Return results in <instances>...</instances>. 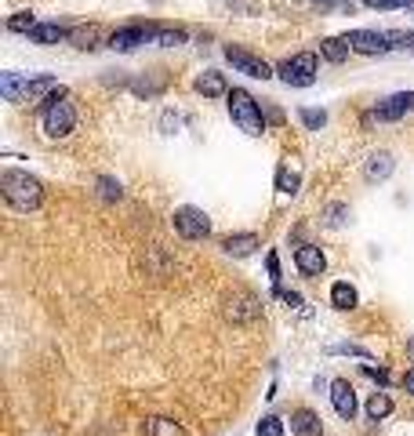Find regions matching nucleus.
Listing matches in <instances>:
<instances>
[{
  "label": "nucleus",
  "mask_w": 414,
  "mask_h": 436,
  "mask_svg": "<svg viewBox=\"0 0 414 436\" xmlns=\"http://www.w3.org/2000/svg\"><path fill=\"white\" fill-rule=\"evenodd\" d=\"M0 193L15 211H37L44 200V185L26 171H4L0 175Z\"/></svg>",
  "instance_id": "1"
},
{
  "label": "nucleus",
  "mask_w": 414,
  "mask_h": 436,
  "mask_svg": "<svg viewBox=\"0 0 414 436\" xmlns=\"http://www.w3.org/2000/svg\"><path fill=\"white\" fill-rule=\"evenodd\" d=\"M40 124H44V135H48V138H66V135L77 128V109H73V102H70V91H66V87H58L55 95L44 102Z\"/></svg>",
  "instance_id": "2"
},
{
  "label": "nucleus",
  "mask_w": 414,
  "mask_h": 436,
  "mask_svg": "<svg viewBox=\"0 0 414 436\" xmlns=\"http://www.w3.org/2000/svg\"><path fill=\"white\" fill-rule=\"evenodd\" d=\"M226 109H229V120L236 124V128L251 138H258L266 131V116L258 109V102H254L244 87H233L229 95H226Z\"/></svg>",
  "instance_id": "3"
},
{
  "label": "nucleus",
  "mask_w": 414,
  "mask_h": 436,
  "mask_svg": "<svg viewBox=\"0 0 414 436\" xmlns=\"http://www.w3.org/2000/svg\"><path fill=\"white\" fill-rule=\"evenodd\" d=\"M276 77L288 84V87H312L316 84V55L302 51L295 58H283L276 66Z\"/></svg>",
  "instance_id": "4"
},
{
  "label": "nucleus",
  "mask_w": 414,
  "mask_h": 436,
  "mask_svg": "<svg viewBox=\"0 0 414 436\" xmlns=\"http://www.w3.org/2000/svg\"><path fill=\"white\" fill-rule=\"evenodd\" d=\"M171 222H175V233L182 240H207L211 236V218L200 207H178Z\"/></svg>",
  "instance_id": "5"
},
{
  "label": "nucleus",
  "mask_w": 414,
  "mask_h": 436,
  "mask_svg": "<svg viewBox=\"0 0 414 436\" xmlns=\"http://www.w3.org/2000/svg\"><path fill=\"white\" fill-rule=\"evenodd\" d=\"M226 62H229L233 70H240L244 77H254V80H269V77H276V70L269 66L266 58L251 55V51H240V48H233V44H226Z\"/></svg>",
  "instance_id": "6"
},
{
  "label": "nucleus",
  "mask_w": 414,
  "mask_h": 436,
  "mask_svg": "<svg viewBox=\"0 0 414 436\" xmlns=\"http://www.w3.org/2000/svg\"><path fill=\"white\" fill-rule=\"evenodd\" d=\"M349 48H353L356 55H386L393 51L389 44V33H378V29H353V33H345Z\"/></svg>",
  "instance_id": "7"
},
{
  "label": "nucleus",
  "mask_w": 414,
  "mask_h": 436,
  "mask_svg": "<svg viewBox=\"0 0 414 436\" xmlns=\"http://www.w3.org/2000/svg\"><path fill=\"white\" fill-rule=\"evenodd\" d=\"M331 403H334V415H338L342 422H353L356 411H360L353 382H349V378H334V382H331Z\"/></svg>",
  "instance_id": "8"
},
{
  "label": "nucleus",
  "mask_w": 414,
  "mask_h": 436,
  "mask_svg": "<svg viewBox=\"0 0 414 436\" xmlns=\"http://www.w3.org/2000/svg\"><path fill=\"white\" fill-rule=\"evenodd\" d=\"M258 313H262L258 298L247 295V291H240V295H233V298L226 302V317H229L233 324H251V320H258Z\"/></svg>",
  "instance_id": "9"
},
{
  "label": "nucleus",
  "mask_w": 414,
  "mask_h": 436,
  "mask_svg": "<svg viewBox=\"0 0 414 436\" xmlns=\"http://www.w3.org/2000/svg\"><path fill=\"white\" fill-rule=\"evenodd\" d=\"M153 33H156V26H127V29H116L109 37V48L113 51H135L138 44L153 40Z\"/></svg>",
  "instance_id": "10"
},
{
  "label": "nucleus",
  "mask_w": 414,
  "mask_h": 436,
  "mask_svg": "<svg viewBox=\"0 0 414 436\" xmlns=\"http://www.w3.org/2000/svg\"><path fill=\"white\" fill-rule=\"evenodd\" d=\"M295 266H298L302 276H320L327 269V258H324V251L316 244H302L295 251Z\"/></svg>",
  "instance_id": "11"
},
{
  "label": "nucleus",
  "mask_w": 414,
  "mask_h": 436,
  "mask_svg": "<svg viewBox=\"0 0 414 436\" xmlns=\"http://www.w3.org/2000/svg\"><path fill=\"white\" fill-rule=\"evenodd\" d=\"M407 109H414V91H400V95L386 99L381 106H374V113L367 120H400Z\"/></svg>",
  "instance_id": "12"
},
{
  "label": "nucleus",
  "mask_w": 414,
  "mask_h": 436,
  "mask_svg": "<svg viewBox=\"0 0 414 436\" xmlns=\"http://www.w3.org/2000/svg\"><path fill=\"white\" fill-rule=\"evenodd\" d=\"M254 247H262L258 233H233V236L222 240V251L233 255V258H247V255L254 251Z\"/></svg>",
  "instance_id": "13"
},
{
  "label": "nucleus",
  "mask_w": 414,
  "mask_h": 436,
  "mask_svg": "<svg viewBox=\"0 0 414 436\" xmlns=\"http://www.w3.org/2000/svg\"><path fill=\"white\" fill-rule=\"evenodd\" d=\"M291 432L295 436H324V422H320V415H316V411L298 408L291 415Z\"/></svg>",
  "instance_id": "14"
},
{
  "label": "nucleus",
  "mask_w": 414,
  "mask_h": 436,
  "mask_svg": "<svg viewBox=\"0 0 414 436\" xmlns=\"http://www.w3.org/2000/svg\"><path fill=\"white\" fill-rule=\"evenodd\" d=\"M393 153H386V149H378V153H371L367 157V168H364V175H367V182H386L389 175H393Z\"/></svg>",
  "instance_id": "15"
},
{
  "label": "nucleus",
  "mask_w": 414,
  "mask_h": 436,
  "mask_svg": "<svg viewBox=\"0 0 414 436\" xmlns=\"http://www.w3.org/2000/svg\"><path fill=\"white\" fill-rule=\"evenodd\" d=\"M197 91L204 99H226L229 95V87H226V77H222L218 70H204L197 77Z\"/></svg>",
  "instance_id": "16"
},
{
  "label": "nucleus",
  "mask_w": 414,
  "mask_h": 436,
  "mask_svg": "<svg viewBox=\"0 0 414 436\" xmlns=\"http://www.w3.org/2000/svg\"><path fill=\"white\" fill-rule=\"evenodd\" d=\"M66 37H70V29H62L58 22H37L33 33H29V40H33V44H44V48H51V44H58V40H66Z\"/></svg>",
  "instance_id": "17"
},
{
  "label": "nucleus",
  "mask_w": 414,
  "mask_h": 436,
  "mask_svg": "<svg viewBox=\"0 0 414 436\" xmlns=\"http://www.w3.org/2000/svg\"><path fill=\"white\" fill-rule=\"evenodd\" d=\"M26 91H29V77H18V73L0 77V95L8 102H26Z\"/></svg>",
  "instance_id": "18"
},
{
  "label": "nucleus",
  "mask_w": 414,
  "mask_h": 436,
  "mask_svg": "<svg viewBox=\"0 0 414 436\" xmlns=\"http://www.w3.org/2000/svg\"><path fill=\"white\" fill-rule=\"evenodd\" d=\"M99 37H102L99 26H73L66 40H70L73 48H80V51H94V48H99Z\"/></svg>",
  "instance_id": "19"
},
{
  "label": "nucleus",
  "mask_w": 414,
  "mask_h": 436,
  "mask_svg": "<svg viewBox=\"0 0 414 436\" xmlns=\"http://www.w3.org/2000/svg\"><path fill=\"white\" fill-rule=\"evenodd\" d=\"M356 288L353 284H345V280H338V284L331 288V305L342 309V313H349V309H356Z\"/></svg>",
  "instance_id": "20"
},
{
  "label": "nucleus",
  "mask_w": 414,
  "mask_h": 436,
  "mask_svg": "<svg viewBox=\"0 0 414 436\" xmlns=\"http://www.w3.org/2000/svg\"><path fill=\"white\" fill-rule=\"evenodd\" d=\"M349 51H353V48H349L345 37H324V40H320V55H324L327 62H334V66L349 58Z\"/></svg>",
  "instance_id": "21"
},
{
  "label": "nucleus",
  "mask_w": 414,
  "mask_h": 436,
  "mask_svg": "<svg viewBox=\"0 0 414 436\" xmlns=\"http://www.w3.org/2000/svg\"><path fill=\"white\" fill-rule=\"evenodd\" d=\"M393 415V400L386 393H371L367 396V418L371 422H381V418H389Z\"/></svg>",
  "instance_id": "22"
},
{
  "label": "nucleus",
  "mask_w": 414,
  "mask_h": 436,
  "mask_svg": "<svg viewBox=\"0 0 414 436\" xmlns=\"http://www.w3.org/2000/svg\"><path fill=\"white\" fill-rule=\"evenodd\" d=\"M153 44H160V48H175V44H185V29H175V26H156V33H153Z\"/></svg>",
  "instance_id": "23"
},
{
  "label": "nucleus",
  "mask_w": 414,
  "mask_h": 436,
  "mask_svg": "<svg viewBox=\"0 0 414 436\" xmlns=\"http://www.w3.org/2000/svg\"><path fill=\"white\" fill-rule=\"evenodd\" d=\"M146 436H185V429L178 422H171V418H153Z\"/></svg>",
  "instance_id": "24"
},
{
  "label": "nucleus",
  "mask_w": 414,
  "mask_h": 436,
  "mask_svg": "<svg viewBox=\"0 0 414 436\" xmlns=\"http://www.w3.org/2000/svg\"><path fill=\"white\" fill-rule=\"evenodd\" d=\"M298 185H302V175H298V171H288V168L276 171V190H280V193H291V197H295Z\"/></svg>",
  "instance_id": "25"
},
{
  "label": "nucleus",
  "mask_w": 414,
  "mask_h": 436,
  "mask_svg": "<svg viewBox=\"0 0 414 436\" xmlns=\"http://www.w3.org/2000/svg\"><path fill=\"white\" fill-rule=\"evenodd\" d=\"M33 26H37V18H33V11H18V15H11L8 18V29H11V33H33Z\"/></svg>",
  "instance_id": "26"
},
{
  "label": "nucleus",
  "mask_w": 414,
  "mask_h": 436,
  "mask_svg": "<svg viewBox=\"0 0 414 436\" xmlns=\"http://www.w3.org/2000/svg\"><path fill=\"white\" fill-rule=\"evenodd\" d=\"M298 120L305 124L309 131H320L324 124H327V113L324 109H298Z\"/></svg>",
  "instance_id": "27"
},
{
  "label": "nucleus",
  "mask_w": 414,
  "mask_h": 436,
  "mask_svg": "<svg viewBox=\"0 0 414 436\" xmlns=\"http://www.w3.org/2000/svg\"><path fill=\"white\" fill-rule=\"evenodd\" d=\"M345 214H349V207L334 200V204H327V207H324V222H327L331 229H338V226L345 222Z\"/></svg>",
  "instance_id": "28"
},
{
  "label": "nucleus",
  "mask_w": 414,
  "mask_h": 436,
  "mask_svg": "<svg viewBox=\"0 0 414 436\" xmlns=\"http://www.w3.org/2000/svg\"><path fill=\"white\" fill-rule=\"evenodd\" d=\"M254 436H283V422L276 415H266L258 422V429H254Z\"/></svg>",
  "instance_id": "29"
},
{
  "label": "nucleus",
  "mask_w": 414,
  "mask_h": 436,
  "mask_svg": "<svg viewBox=\"0 0 414 436\" xmlns=\"http://www.w3.org/2000/svg\"><path fill=\"white\" fill-rule=\"evenodd\" d=\"M99 185H102V197H106V200H120V197H124L120 182H113V178H99Z\"/></svg>",
  "instance_id": "30"
},
{
  "label": "nucleus",
  "mask_w": 414,
  "mask_h": 436,
  "mask_svg": "<svg viewBox=\"0 0 414 436\" xmlns=\"http://www.w3.org/2000/svg\"><path fill=\"white\" fill-rule=\"evenodd\" d=\"M331 353H345V356H360V360H371V353L364 346H353V342H345V346H334Z\"/></svg>",
  "instance_id": "31"
},
{
  "label": "nucleus",
  "mask_w": 414,
  "mask_h": 436,
  "mask_svg": "<svg viewBox=\"0 0 414 436\" xmlns=\"http://www.w3.org/2000/svg\"><path fill=\"white\" fill-rule=\"evenodd\" d=\"M367 8H381V11H389V8H407L410 0H364Z\"/></svg>",
  "instance_id": "32"
},
{
  "label": "nucleus",
  "mask_w": 414,
  "mask_h": 436,
  "mask_svg": "<svg viewBox=\"0 0 414 436\" xmlns=\"http://www.w3.org/2000/svg\"><path fill=\"white\" fill-rule=\"evenodd\" d=\"M266 269H269V280H273V284H280V258H276V251L266 255Z\"/></svg>",
  "instance_id": "33"
},
{
  "label": "nucleus",
  "mask_w": 414,
  "mask_h": 436,
  "mask_svg": "<svg viewBox=\"0 0 414 436\" xmlns=\"http://www.w3.org/2000/svg\"><path fill=\"white\" fill-rule=\"evenodd\" d=\"M364 375H371V378H378V382H389V371H381V367H364Z\"/></svg>",
  "instance_id": "34"
},
{
  "label": "nucleus",
  "mask_w": 414,
  "mask_h": 436,
  "mask_svg": "<svg viewBox=\"0 0 414 436\" xmlns=\"http://www.w3.org/2000/svg\"><path fill=\"white\" fill-rule=\"evenodd\" d=\"M276 295L288 302V305H302V295H298V291H280V288H276Z\"/></svg>",
  "instance_id": "35"
},
{
  "label": "nucleus",
  "mask_w": 414,
  "mask_h": 436,
  "mask_svg": "<svg viewBox=\"0 0 414 436\" xmlns=\"http://www.w3.org/2000/svg\"><path fill=\"white\" fill-rule=\"evenodd\" d=\"M403 389H407V393L414 396V367H410V371H407V375H403Z\"/></svg>",
  "instance_id": "36"
},
{
  "label": "nucleus",
  "mask_w": 414,
  "mask_h": 436,
  "mask_svg": "<svg viewBox=\"0 0 414 436\" xmlns=\"http://www.w3.org/2000/svg\"><path fill=\"white\" fill-rule=\"evenodd\" d=\"M407 353H410V356H414V338H410V342H407Z\"/></svg>",
  "instance_id": "37"
},
{
  "label": "nucleus",
  "mask_w": 414,
  "mask_h": 436,
  "mask_svg": "<svg viewBox=\"0 0 414 436\" xmlns=\"http://www.w3.org/2000/svg\"><path fill=\"white\" fill-rule=\"evenodd\" d=\"M407 11H410V15H414V0H410V4H407Z\"/></svg>",
  "instance_id": "38"
}]
</instances>
